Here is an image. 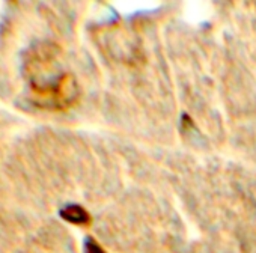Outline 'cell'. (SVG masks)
Returning <instances> with one entry per match:
<instances>
[{"mask_svg":"<svg viewBox=\"0 0 256 253\" xmlns=\"http://www.w3.org/2000/svg\"><path fill=\"white\" fill-rule=\"evenodd\" d=\"M59 48L53 44H40L30 48L24 71L36 106L48 110H65L78 98V86L70 72L54 68Z\"/></svg>","mask_w":256,"mask_h":253,"instance_id":"obj_1","label":"cell"},{"mask_svg":"<svg viewBox=\"0 0 256 253\" xmlns=\"http://www.w3.org/2000/svg\"><path fill=\"white\" fill-rule=\"evenodd\" d=\"M84 253H106V252L92 236H88L84 240Z\"/></svg>","mask_w":256,"mask_h":253,"instance_id":"obj_3","label":"cell"},{"mask_svg":"<svg viewBox=\"0 0 256 253\" xmlns=\"http://www.w3.org/2000/svg\"><path fill=\"white\" fill-rule=\"evenodd\" d=\"M60 217L65 222L72 223V224H77V226H88L90 223L89 212L83 206L76 205V204H71V205L64 206L60 210Z\"/></svg>","mask_w":256,"mask_h":253,"instance_id":"obj_2","label":"cell"}]
</instances>
